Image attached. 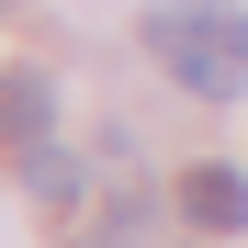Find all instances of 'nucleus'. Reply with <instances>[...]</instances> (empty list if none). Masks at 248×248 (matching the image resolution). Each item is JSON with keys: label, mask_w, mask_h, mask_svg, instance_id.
<instances>
[{"label": "nucleus", "mask_w": 248, "mask_h": 248, "mask_svg": "<svg viewBox=\"0 0 248 248\" xmlns=\"http://www.w3.org/2000/svg\"><path fill=\"white\" fill-rule=\"evenodd\" d=\"M147 57L192 102H237L248 91V12L237 0H170V12H147Z\"/></svg>", "instance_id": "nucleus-1"}, {"label": "nucleus", "mask_w": 248, "mask_h": 248, "mask_svg": "<svg viewBox=\"0 0 248 248\" xmlns=\"http://www.w3.org/2000/svg\"><path fill=\"white\" fill-rule=\"evenodd\" d=\"M181 215H192L203 237H237V226H248V181L203 158V170H181Z\"/></svg>", "instance_id": "nucleus-2"}, {"label": "nucleus", "mask_w": 248, "mask_h": 248, "mask_svg": "<svg viewBox=\"0 0 248 248\" xmlns=\"http://www.w3.org/2000/svg\"><path fill=\"white\" fill-rule=\"evenodd\" d=\"M46 124H57L46 68H12V79H0V136H12V147H46Z\"/></svg>", "instance_id": "nucleus-3"}, {"label": "nucleus", "mask_w": 248, "mask_h": 248, "mask_svg": "<svg viewBox=\"0 0 248 248\" xmlns=\"http://www.w3.org/2000/svg\"><path fill=\"white\" fill-rule=\"evenodd\" d=\"M23 181H34V203H68V192H79V158H57V147H23Z\"/></svg>", "instance_id": "nucleus-4"}]
</instances>
